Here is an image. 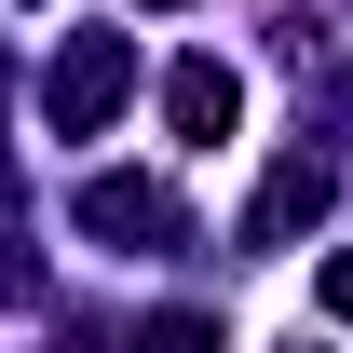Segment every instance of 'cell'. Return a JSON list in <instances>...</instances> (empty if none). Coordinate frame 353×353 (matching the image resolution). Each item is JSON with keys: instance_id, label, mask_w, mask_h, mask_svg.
<instances>
[{"instance_id": "cell-2", "label": "cell", "mask_w": 353, "mask_h": 353, "mask_svg": "<svg viewBox=\"0 0 353 353\" xmlns=\"http://www.w3.org/2000/svg\"><path fill=\"white\" fill-rule=\"evenodd\" d=\"M82 231L95 245H190V218H176L163 176H82Z\"/></svg>"}, {"instance_id": "cell-4", "label": "cell", "mask_w": 353, "mask_h": 353, "mask_svg": "<svg viewBox=\"0 0 353 353\" xmlns=\"http://www.w3.org/2000/svg\"><path fill=\"white\" fill-rule=\"evenodd\" d=\"M326 190H340V163H326V150H299V163H272V190L245 204V245H285L299 218H326Z\"/></svg>"}, {"instance_id": "cell-1", "label": "cell", "mask_w": 353, "mask_h": 353, "mask_svg": "<svg viewBox=\"0 0 353 353\" xmlns=\"http://www.w3.org/2000/svg\"><path fill=\"white\" fill-rule=\"evenodd\" d=\"M123 95H136L123 28H82V41L54 54V82H41V123H54V136H109V123H123Z\"/></svg>"}, {"instance_id": "cell-7", "label": "cell", "mask_w": 353, "mask_h": 353, "mask_svg": "<svg viewBox=\"0 0 353 353\" xmlns=\"http://www.w3.org/2000/svg\"><path fill=\"white\" fill-rule=\"evenodd\" d=\"M150 14H163V0H150Z\"/></svg>"}, {"instance_id": "cell-5", "label": "cell", "mask_w": 353, "mask_h": 353, "mask_svg": "<svg viewBox=\"0 0 353 353\" xmlns=\"http://www.w3.org/2000/svg\"><path fill=\"white\" fill-rule=\"evenodd\" d=\"M136 353H218V312H150Z\"/></svg>"}, {"instance_id": "cell-6", "label": "cell", "mask_w": 353, "mask_h": 353, "mask_svg": "<svg viewBox=\"0 0 353 353\" xmlns=\"http://www.w3.org/2000/svg\"><path fill=\"white\" fill-rule=\"evenodd\" d=\"M326 312H340V326H353V245H340V259H326Z\"/></svg>"}, {"instance_id": "cell-3", "label": "cell", "mask_w": 353, "mask_h": 353, "mask_svg": "<svg viewBox=\"0 0 353 353\" xmlns=\"http://www.w3.org/2000/svg\"><path fill=\"white\" fill-rule=\"evenodd\" d=\"M163 123L190 136V150H218V136L245 123V82H231L218 54H176V68H163Z\"/></svg>"}]
</instances>
